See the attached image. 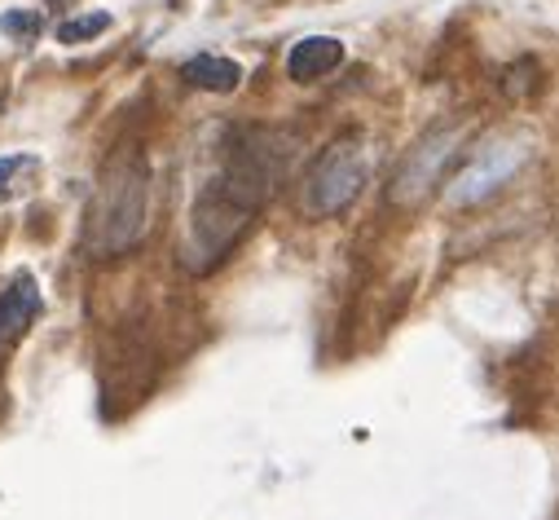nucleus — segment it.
Returning a JSON list of instances; mask_svg holds the SVG:
<instances>
[{"instance_id": "f03ea898", "label": "nucleus", "mask_w": 559, "mask_h": 520, "mask_svg": "<svg viewBox=\"0 0 559 520\" xmlns=\"http://www.w3.org/2000/svg\"><path fill=\"white\" fill-rule=\"evenodd\" d=\"M366 177H370V146L361 133H344L313 159L300 203L309 216H335L357 203V194L366 190Z\"/></svg>"}, {"instance_id": "39448f33", "label": "nucleus", "mask_w": 559, "mask_h": 520, "mask_svg": "<svg viewBox=\"0 0 559 520\" xmlns=\"http://www.w3.org/2000/svg\"><path fill=\"white\" fill-rule=\"evenodd\" d=\"M344 62V45L335 36H305L292 54H287V75L296 84H313L322 75H331Z\"/></svg>"}, {"instance_id": "7ed1b4c3", "label": "nucleus", "mask_w": 559, "mask_h": 520, "mask_svg": "<svg viewBox=\"0 0 559 520\" xmlns=\"http://www.w3.org/2000/svg\"><path fill=\"white\" fill-rule=\"evenodd\" d=\"M459 142H463V128H454V123H437L432 133L418 138L414 151L401 159V168L388 181V203L392 208H418L424 203L441 186L450 159L459 155Z\"/></svg>"}, {"instance_id": "1a4fd4ad", "label": "nucleus", "mask_w": 559, "mask_h": 520, "mask_svg": "<svg viewBox=\"0 0 559 520\" xmlns=\"http://www.w3.org/2000/svg\"><path fill=\"white\" fill-rule=\"evenodd\" d=\"M102 32H110V14L106 10H93V14H80V19L58 23V40L62 45H84V40H93Z\"/></svg>"}, {"instance_id": "0eeeda50", "label": "nucleus", "mask_w": 559, "mask_h": 520, "mask_svg": "<svg viewBox=\"0 0 559 520\" xmlns=\"http://www.w3.org/2000/svg\"><path fill=\"white\" fill-rule=\"evenodd\" d=\"M181 80L194 88H207V93H234L242 84V67L234 58H221V54H199L181 67Z\"/></svg>"}, {"instance_id": "6e6552de", "label": "nucleus", "mask_w": 559, "mask_h": 520, "mask_svg": "<svg viewBox=\"0 0 559 520\" xmlns=\"http://www.w3.org/2000/svg\"><path fill=\"white\" fill-rule=\"evenodd\" d=\"M36 173H40V159L36 155H5V159H0V203L19 199L27 190L23 177H36Z\"/></svg>"}, {"instance_id": "9d476101", "label": "nucleus", "mask_w": 559, "mask_h": 520, "mask_svg": "<svg viewBox=\"0 0 559 520\" xmlns=\"http://www.w3.org/2000/svg\"><path fill=\"white\" fill-rule=\"evenodd\" d=\"M0 32L14 36V40H32V36H40V14L36 10H10V14H0Z\"/></svg>"}, {"instance_id": "423d86ee", "label": "nucleus", "mask_w": 559, "mask_h": 520, "mask_svg": "<svg viewBox=\"0 0 559 520\" xmlns=\"http://www.w3.org/2000/svg\"><path fill=\"white\" fill-rule=\"evenodd\" d=\"M36 314H40V292L27 274H19L5 292H0V344L23 335L36 322Z\"/></svg>"}, {"instance_id": "20e7f679", "label": "nucleus", "mask_w": 559, "mask_h": 520, "mask_svg": "<svg viewBox=\"0 0 559 520\" xmlns=\"http://www.w3.org/2000/svg\"><path fill=\"white\" fill-rule=\"evenodd\" d=\"M524 164H528V146L515 142V138H498V142L480 146V151L454 173V181L445 186V199H450L454 208L485 203V199H493Z\"/></svg>"}, {"instance_id": "f257e3e1", "label": "nucleus", "mask_w": 559, "mask_h": 520, "mask_svg": "<svg viewBox=\"0 0 559 520\" xmlns=\"http://www.w3.org/2000/svg\"><path fill=\"white\" fill-rule=\"evenodd\" d=\"M151 216V168L136 151H123L106 164L102 186L88 212V251L93 256H123L142 243Z\"/></svg>"}]
</instances>
